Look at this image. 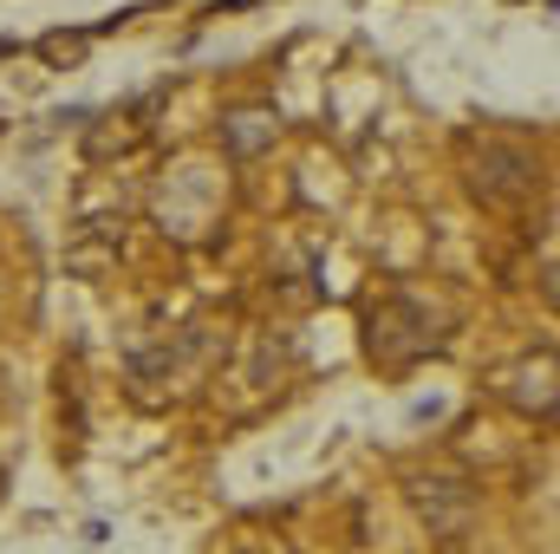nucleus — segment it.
Masks as SVG:
<instances>
[{"mask_svg": "<svg viewBox=\"0 0 560 554\" xmlns=\"http://www.w3.org/2000/svg\"><path fill=\"white\" fill-rule=\"evenodd\" d=\"M436 326H443V320L423 307L418 293H385V300L365 313V353H372L385 372H405L411 359H423V353L443 346Z\"/></svg>", "mask_w": 560, "mask_h": 554, "instance_id": "nucleus-1", "label": "nucleus"}, {"mask_svg": "<svg viewBox=\"0 0 560 554\" xmlns=\"http://www.w3.org/2000/svg\"><path fill=\"white\" fill-rule=\"evenodd\" d=\"M463 170H469V196L489 209H515L541 183V157L522 138H476L463 150Z\"/></svg>", "mask_w": 560, "mask_h": 554, "instance_id": "nucleus-2", "label": "nucleus"}, {"mask_svg": "<svg viewBox=\"0 0 560 554\" xmlns=\"http://www.w3.org/2000/svg\"><path fill=\"white\" fill-rule=\"evenodd\" d=\"M411 509H418V522L436 535V542H463L469 535V522H476V483H463V476H411Z\"/></svg>", "mask_w": 560, "mask_h": 554, "instance_id": "nucleus-3", "label": "nucleus"}, {"mask_svg": "<svg viewBox=\"0 0 560 554\" xmlns=\"http://www.w3.org/2000/svg\"><path fill=\"white\" fill-rule=\"evenodd\" d=\"M495 392H502V405L522 417H555L560 405V366H555V346H541V353H528V359H515V366H502L495 372Z\"/></svg>", "mask_w": 560, "mask_h": 554, "instance_id": "nucleus-4", "label": "nucleus"}, {"mask_svg": "<svg viewBox=\"0 0 560 554\" xmlns=\"http://www.w3.org/2000/svg\"><path fill=\"white\" fill-rule=\"evenodd\" d=\"M215 138H222L229 157H261V150L280 138V112L275 105H235V112H222Z\"/></svg>", "mask_w": 560, "mask_h": 554, "instance_id": "nucleus-5", "label": "nucleus"}, {"mask_svg": "<svg viewBox=\"0 0 560 554\" xmlns=\"http://www.w3.org/2000/svg\"><path fill=\"white\" fill-rule=\"evenodd\" d=\"M85 39H98V26H92V33H46V39H39V53H46L52 66H72V59L85 53Z\"/></svg>", "mask_w": 560, "mask_h": 554, "instance_id": "nucleus-6", "label": "nucleus"}]
</instances>
